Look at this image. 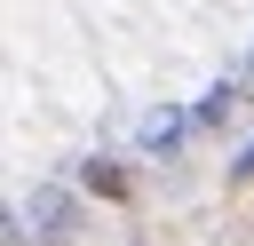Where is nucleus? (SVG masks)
<instances>
[{
  "instance_id": "obj_1",
  "label": "nucleus",
  "mask_w": 254,
  "mask_h": 246,
  "mask_svg": "<svg viewBox=\"0 0 254 246\" xmlns=\"http://www.w3.org/2000/svg\"><path fill=\"white\" fill-rule=\"evenodd\" d=\"M87 183H95L103 198H127V175H119V167H87Z\"/></svg>"
},
{
  "instance_id": "obj_2",
  "label": "nucleus",
  "mask_w": 254,
  "mask_h": 246,
  "mask_svg": "<svg viewBox=\"0 0 254 246\" xmlns=\"http://www.w3.org/2000/svg\"><path fill=\"white\" fill-rule=\"evenodd\" d=\"M238 175H254V151H246V159H238Z\"/></svg>"
}]
</instances>
